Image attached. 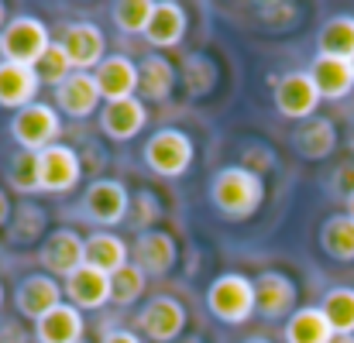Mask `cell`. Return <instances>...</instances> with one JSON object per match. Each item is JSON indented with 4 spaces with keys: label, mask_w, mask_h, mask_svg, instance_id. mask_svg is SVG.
<instances>
[{
    "label": "cell",
    "mask_w": 354,
    "mask_h": 343,
    "mask_svg": "<svg viewBox=\"0 0 354 343\" xmlns=\"http://www.w3.org/2000/svg\"><path fill=\"white\" fill-rule=\"evenodd\" d=\"M66 292L59 285V278L45 275V271H35V275H24L14 288V309L24 316V320H41L45 313H52L55 306H62Z\"/></svg>",
    "instance_id": "5bb4252c"
},
{
    "label": "cell",
    "mask_w": 354,
    "mask_h": 343,
    "mask_svg": "<svg viewBox=\"0 0 354 343\" xmlns=\"http://www.w3.org/2000/svg\"><path fill=\"white\" fill-rule=\"evenodd\" d=\"M86 264L104 271V275H114L124 264H131V247L114 237L111 230H97L86 237Z\"/></svg>",
    "instance_id": "4316f807"
},
{
    "label": "cell",
    "mask_w": 354,
    "mask_h": 343,
    "mask_svg": "<svg viewBox=\"0 0 354 343\" xmlns=\"http://www.w3.org/2000/svg\"><path fill=\"white\" fill-rule=\"evenodd\" d=\"M38 264L52 278H69L86 264V237H80L73 227L48 230V237L38 247Z\"/></svg>",
    "instance_id": "ba28073f"
},
{
    "label": "cell",
    "mask_w": 354,
    "mask_h": 343,
    "mask_svg": "<svg viewBox=\"0 0 354 343\" xmlns=\"http://www.w3.org/2000/svg\"><path fill=\"white\" fill-rule=\"evenodd\" d=\"M310 79L320 93V100H344L354 93V69L348 59H334V55H313L310 62Z\"/></svg>",
    "instance_id": "ffe728a7"
},
{
    "label": "cell",
    "mask_w": 354,
    "mask_h": 343,
    "mask_svg": "<svg viewBox=\"0 0 354 343\" xmlns=\"http://www.w3.org/2000/svg\"><path fill=\"white\" fill-rule=\"evenodd\" d=\"M162 199L151 193V189H138L134 196H131V210H127V224L138 230V233H148V230H155V224L162 220Z\"/></svg>",
    "instance_id": "d590c367"
},
{
    "label": "cell",
    "mask_w": 354,
    "mask_h": 343,
    "mask_svg": "<svg viewBox=\"0 0 354 343\" xmlns=\"http://www.w3.org/2000/svg\"><path fill=\"white\" fill-rule=\"evenodd\" d=\"M330 196H337L344 203L354 196V158L351 161H341L334 168V175H330Z\"/></svg>",
    "instance_id": "f35d334b"
},
{
    "label": "cell",
    "mask_w": 354,
    "mask_h": 343,
    "mask_svg": "<svg viewBox=\"0 0 354 343\" xmlns=\"http://www.w3.org/2000/svg\"><path fill=\"white\" fill-rule=\"evenodd\" d=\"M41 83H38V72L31 66H17V62H3L0 59V107L7 110H24L35 104Z\"/></svg>",
    "instance_id": "44dd1931"
},
{
    "label": "cell",
    "mask_w": 354,
    "mask_h": 343,
    "mask_svg": "<svg viewBox=\"0 0 354 343\" xmlns=\"http://www.w3.org/2000/svg\"><path fill=\"white\" fill-rule=\"evenodd\" d=\"M7 21H10V14H7V3H3V0H0V31H3V28H7Z\"/></svg>",
    "instance_id": "b9f144b4"
},
{
    "label": "cell",
    "mask_w": 354,
    "mask_h": 343,
    "mask_svg": "<svg viewBox=\"0 0 354 343\" xmlns=\"http://www.w3.org/2000/svg\"><path fill=\"white\" fill-rule=\"evenodd\" d=\"M0 306H3V285H0Z\"/></svg>",
    "instance_id": "c3c4849f"
},
{
    "label": "cell",
    "mask_w": 354,
    "mask_h": 343,
    "mask_svg": "<svg viewBox=\"0 0 354 343\" xmlns=\"http://www.w3.org/2000/svg\"><path fill=\"white\" fill-rule=\"evenodd\" d=\"M330 343H354V337H334Z\"/></svg>",
    "instance_id": "f6af8a7d"
},
{
    "label": "cell",
    "mask_w": 354,
    "mask_h": 343,
    "mask_svg": "<svg viewBox=\"0 0 354 343\" xmlns=\"http://www.w3.org/2000/svg\"><path fill=\"white\" fill-rule=\"evenodd\" d=\"M317 55H334V59H354V17L337 14L327 17L317 31Z\"/></svg>",
    "instance_id": "f1b7e54d"
},
{
    "label": "cell",
    "mask_w": 354,
    "mask_h": 343,
    "mask_svg": "<svg viewBox=\"0 0 354 343\" xmlns=\"http://www.w3.org/2000/svg\"><path fill=\"white\" fill-rule=\"evenodd\" d=\"M35 72H38V83H41V86L59 90V86H62L76 69H73V62H69V55H66L62 41H52V45H48V52L35 62Z\"/></svg>",
    "instance_id": "836d02e7"
},
{
    "label": "cell",
    "mask_w": 354,
    "mask_h": 343,
    "mask_svg": "<svg viewBox=\"0 0 354 343\" xmlns=\"http://www.w3.org/2000/svg\"><path fill=\"white\" fill-rule=\"evenodd\" d=\"M179 76H183L186 93H189L193 100H203V97H210V93L217 90V83H221V66H217L207 52H189V55L183 59Z\"/></svg>",
    "instance_id": "83f0119b"
},
{
    "label": "cell",
    "mask_w": 354,
    "mask_h": 343,
    "mask_svg": "<svg viewBox=\"0 0 354 343\" xmlns=\"http://www.w3.org/2000/svg\"><path fill=\"white\" fill-rule=\"evenodd\" d=\"M186 28H189V17L183 10V3L176 0H155V17L145 31V41L158 52L165 48H176L183 38H186Z\"/></svg>",
    "instance_id": "603a6c76"
},
{
    "label": "cell",
    "mask_w": 354,
    "mask_h": 343,
    "mask_svg": "<svg viewBox=\"0 0 354 343\" xmlns=\"http://www.w3.org/2000/svg\"><path fill=\"white\" fill-rule=\"evenodd\" d=\"M186 306L176 295H155L141 306L138 316V330L151 343H176L186 330Z\"/></svg>",
    "instance_id": "30bf717a"
},
{
    "label": "cell",
    "mask_w": 354,
    "mask_h": 343,
    "mask_svg": "<svg viewBox=\"0 0 354 343\" xmlns=\"http://www.w3.org/2000/svg\"><path fill=\"white\" fill-rule=\"evenodd\" d=\"M179 261V244L169 230L138 233L131 244V264H138L148 278H165Z\"/></svg>",
    "instance_id": "7c38bea8"
},
{
    "label": "cell",
    "mask_w": 354,
    "mask_h": 343,
    "mask_svg": "<svg viewBox=\"0 0 354 343\" xmlns=\"http://www.w3.org/2000/svg\"><path fill=\"white\" fill-rule=\"evenodd\" d=\"M145 285H148V275L138 268V264H124L120 271L111 275V302L127 309L134 306L141 295H145Z\"/></svg>",
    "instance_id": "1f68e13d"
},
{
    "label": "cell",
    "mask_w": 354,
    "mask_h": 343,
    "mask_svg": "<svg viewBox=\"0 0 354 343\" xmlns=\"http://www.w3.org/2000/svg\"><path fill=\"white\" fill-rule=\"evenodd\" d=\"M100 104H104V97H100V90H97L93 72H73V76L55 90V107H59V114L73 117V120L93 117L100 110Z\"/></svg>",
    "instance_id": "ac0fdd59"
},
{
    "label": "cell",
    "mask_w": 354,
    "mask_h": 343,
    "mask_svg": "<svg viewBox=\"0 0 354 343\" xmlns=\"http://www.w3.org/2000/svg\"><path fill=\"white\" fill-rule=\"evenodd\" d=\"M176 343H207V340H203V337H196V333H193V337H183V340H176Z\"/></svg>",
    "instance_id": "7bdbcfd3"
},
{
    "label": "cell",
    "mask_w": 354,
    "mask_h": 343,
    "mask_svg": "<svg viewBox=\"0 0 354 343\" xmlns=\"http://www.w3.org/2000/svg\"><path fill=\"white\" fill-rule=\"evenodd\" d=\"M80 179H83V158L76 148L59 141V144L38 151V193L66 196L80 186Z\"/></svg>",
    "instance_id": "8992f818"
},
{
    "label": "cell",
    "mask_w": 354,
    "mask_h": 343,
    "mask_svg": "<svg viewBox=\"0 0 354 343\" xmlns=\"http://www.w3.org/2000/svg\"><path fill=\"white\" fill-rule=\"evenodd\" d=\"M193 155H196L193 137L186 130H179V127L155 130L145 141V148H141V158H145L148 172H155L162 179H183L193 168Z\"/></svg>",
    "instance_id": "7a4b0ae2"
},
{
    "label": "cell",
    "mask_w": 354,
    "mask_h": 343,
    "mask_svg": "<svg viewBox=\"0 0 354 343\" xmlns=\"http://www.w3.org/2000/svg\"><path fill=\"white\" fill-rule=\"evenodd\" d=\"M83 217L97 227H118L127 224V210H131V193L118 179H93L86 186V196L80 203Z\"/></svg>",
    "instance_id": "52a82bcc"
},
{
    "label": "cell",
    "mask_w": 354,
    "mask_h": 343,
    "mask_svg": "<svg viewBox=\"0 0 354 343\" xmlns=\"http://www.w3.org/2000/svg\"><path fill=\"white\" fill-rule=\"evenodd\" d=\"M7 186L17 196H31L38 193V155L35 151H17L7 161Z\"/></svg>",
    "instance_id": "e575fe53"
},
{
    "label": "cell",
    "mask_w": 354,
    "mask_h": 343,
    "mask_svg": "<svg viewBox=\"0 0 354 343\" xmlns=\"http://www.w3.org/2000/svg\"><path fill=\"white\" fill-rule=\"evenodd\" d=\"M207 309L217 323L241 326L254 316V282L241 271L217 275L207 288Z\"/></svg>",
    "instance_id": "3957f363"
},
{
    "label": "cell",
    "mask_w": 354,
    "mask_h": 343,
    "mask_svg": "<svg viewBox=\"0 0 354 343\" xmlns=\"http://www.w3.org/2000/svg\"><path fill=\"white\" fill-rule=\"evenodd\" d=\"M337 337L334 326L327 323L324 309L320 306H303L296 309L286 326H282V343H330Z\"/></svg>",
    "instance_id": "484cf974"
},
{
    "label": "cell",
    "mask_w": 354,
    "mask_h": 343,
    "mask_svg": "<svg viewBox=\"0 0 354 343\" xmlns=\"http://www.w3.org/2000/svg\"><path fill=\"white\" fill-rule=\"evenodd\" d=\"M10 213H14V203H10L7 189L0 186V230H7V224H10Z\"/></svg>",
    "instance_id": "60d3db41"
},
{
    "label": "cell",
    "mask_w": 354,
    "mask_h": 343,
    "mask_svg": "<svg viewBox=\"0 0 354 343\" xmlns=\"http://www.w3.org/2000/svg\"><path fill=\"white\" fill-rule=\"evenodd\" d=\"M351 69H354V59H351Z\"/></svg>",
    "instance_id": "681fc988"
},
{
    "label": "cell",
    "mask_w": 354,
    "mask_h": 343,
    "mask_svg": "<svg viewBox=\"0 0 354 343\" xmlns=\"http://www.w3.org/2000/svg\"><path fill=\"white\" fill-rule=\"evenodd\" d=\"M59 41H62V48H66V55H69V62H73L76 72H93L107 59V38H104V31L93 21H73V24H66V31H62Z\"/></svg>",
    "instance_id": "4fadbf2b"
},
{
    "label": "cell",
    "mask_w": 354,
    "mask_h": 343,
    "mask_svg": "<svg viewBox=\"0 0 354 343\" xmlns=\"http://www.w3.org/2000/svg\"><path fill=\"white\" fill-rule=\"evenodd\" d=\"M62 292L69 299V306H76L80 313H90V309H104L111 306V275L83 264L80 271H73L66 282H62Z\"/></svg>",
    "instance_id": "2e32d148"
},
{
    "label": "cell",
    "mask_w": 354,
    "mask_h": 343,
    "mask_svg": "<svg viewBox=\"0 0 354 343\" xmlns=\"http://www.w3.org/2000/svg\"><path fill=\"white\" fill-rule=\"evenodd\" d=\"M299 14H303V7L289 3V0H282V3H258V17L268 28H289V24L299 21Z\"/></svg>",
    "instance_id": "74e56055"
},
{
    "label": "cell",
    "mask_w": 354,
    "mask_h": 343,
    "mask_svg": "<svg viewBox=\"0 0 354 343\" xmlns=\"http://www.w3.org/2000/svg\"><path fill=\"white\" fill-rule=\"evenodd\" d=\"M145 124H148V110L138 97L100 107V130L111 141H134L145 130Z\"/></svg>",
    "instance_id": "7402d4cb"
},
{
    "label": "cell",
    "mask_w": 354,
    "mask_h": 343,
    "mask_svg": "<svg viewBox=\"0 0 354 343\" xmlns=\"http://www.w3.org/2000/svg\"><path fill=\"white\" fill-rule=\"evenodd\" d=\"M320 247L330 261L351 264L354 261V220L348 213H334L320 227Z\"/></svg>",
    "instance_id": "f546056e"
},
{
    "label": "cell",
    "mask_w": 354,
    "mask_h": 343,
    "mask_svg": "<svg viewBox=\"0 0 354 343\" xmlns=\"http://www.w3.org/2000/svg\"><path fill=\"white\" fill-rule=\"evenodd\" d=\"M210 203L231 224L251 220L265 203V179L241 165H227L210 179Z\"/></svg>",
    "instance_id": "6da1fadb"
},
{
    "label": "cell",
    "mask_w": 354,
    "mask_h": 343,
    "mask_svg": "<svg viewBox=\"0 0 354 343\" xmlns=\"http://www.w3.org/2000/svg\"><path fill=\"white\" fill-rule=\"evenodd\" d=\"M272 104H275V110L286 117V120L303 124V120L317 117L324 100H320L310 72L303 69V72H286V76L272 79Z\"/></svg>",
    "instance_id": "9c48e42d"
},
{
    "label": "cell",
    "mask_w": 354,
    "mask_h": 343,
    "mask_svg": "<svg viewBox=\"0 0 354 343\" xmlns=\"http://www.w3.org/2000/svg\"><path fill=\"white\" fill-rule=\"evenodd\" d=\"M100 343H145V340H141V333H134V330H111V333H104Z\"/></svg>",
    "instance_id": "ab89813d"
},
{
    "label": "cell",
    "mask_w": 354,
    "mask_h": 343,
    "mask_svg": "<svg viewBox=\"0 0 354 343\" xmlns=\"http://www.w3.org/2000/svg\"><path fill=\"white\" fill-rule=\"evenodd\" d=\"M176 79H179V69L162 52L145 55L138 62V100L141 104H169L176 93Z\"/></svg>",
    "instance_id": "9a60e30c"
},
{
    "label": "cell",
    "mask_w": 354,
    "mask_h": 343,
    "mask_svg": "<svg viewBox=\"0 0 354 343\" xmlns=\"http://www.w3.org/2000/svg\"><path fill=\"white\" fill-rule=\"evenodd\" d=\"M7 244L10 247H31V244H41L48 237V213L41 203L35 199H24L14 206L10 213V224H7Z\"/></svg>",
    "instance_id": "d4e9b609"
},
{
    "label": "cell",
    "mask_w": 354,
    "mask_h": 343,
    "mask_svg": "<svg viewBox=\"0 0 354 343\" xmlns=\"http://www.w3.org/2000/svg\"><path fill=\"white\" fill-rule=\"evenodd\" d=\"M86 320L76 306L62 302L41 320H35V343H83Z\"/></svg>",
    "instance_id": "cb8c5ba5"
},
{
    "label": "cell",
    "mask_w": 354,
    "mask_h": 343,
    "mask_svg": "<svg viewBox=\"0 0 354 343\" xmlns=\"http://www.w3.org/2000/svg\"><path fill=\"white\" fill-rule=\"evenodd\" d=\"M348 217H351V220H354V196H351V199H348Z\"/></svg>",
    "instance_id": "7dc6e473"
},
{
    "label": "cell",
    "mask_w": 354,
    "mask_h": 343,
    "mask_svg": "<svg viewBox=\"0 0 354 343\" xmlns=\"http://www.w3.org/2000/svg\"><path fill=\"white\" fill-rule=\"evenodd\" d=\"M348 148H351V155H354V124H351V134H348Z\"/></svg>",
    "instance_id": "bcb514c9"
},
{
    "label": "cell",
    "mask_w": 354,
    "mask_h": 343,
    "mask_svg": "<svg viewBox=\"0 0 354 343\" xmlns=\"http://www.w3.org/2000/svg\"><path fill=\"white\" fill-rule=\"evenodd\" d=\"M111 14L124 35H145L155 17V0H118L111 7Z\"/></svg>",
    "instance_id": "d6a6232c"
},
{
    "label": "cell",
    "mask_w": 354,
    "mask_h": 343,
    "mask_svg": "<svg viewBox=\"0 0 354 343\" xmlns=\"http://www.w3.org/2000/svg\"><path fill=\"white\" fill-rule=\"evenodd\" d=\"M296 299H299V288L286 271H261L254 278V313L261 320H272V323L289 320L296 313Z\"/></svg>",
    "instance_id": "8fae6325"
},
{
    "label": "cell",
    "mask_w": 354,
    "mask_h": 343,
    "mask_svg": "<svg viewBox=\"0 0 354 343\" xmlns=\"http://www.w3.org/2000/svg\"><path fill=\"white\" fill-rule=\"evenodd\" d=\"M93 79H97V90H100L104 104L138 97V62H131L127 55H107L93 69Z\"/></svg>",
    "instance_id": "d6986e66"
},
{
    "label": "cell",
    "mask_w": 354,
    "mask_h": 343,
    "mask_svg": "<svg viewBox=\"0 0 354 343\" xmlns=\"http://www.w3.org/2000/svg\"><path fill=\"white\" fill-rule=\"evenodd\" d=\"M289 141H292V151L303 161H324L337 148V124L330 117L317 114V117H310V120H303V124H296V130H292Z\"/></svg>",
    "instance_id": "e0dca14e"
},
{
    "label": "cell",
    "mask_w": 354,
    "mask_h": 343,
    "mask_svg": "<svg viewBox=\"0 0 354 343\" xmlns=\"http://www.w3.org/2000/svg\"><path fill=\"white\" fill-rule=\"evenodd\" d=\"M52 45V35H48V24L41 17H31V14H17L7 21V28L0 31V59L3 62H17V66H31L48 52Z\"/></svg>",
    "instance_id": "277c9868"
},
{
    "label": "cell",
    "mask_w": 354,
    "mask_h": 343,
    "mask_svg": "<svg viewBox=\"0 0 354 343\" xmlns=\"http://www.w3.org/2000/svg\"><path fill=\"white\" fill-rule=\"evenodd\" d=\"M244 343H272V340H265V337H248Z\"/></svg>",
    "instance_id": "ee69618b"
},
{
    "label": "cell",
    "mask_w": 354,
    "mask_h": 343,
    "mask_svg": "<svg viewBox=\"0 0 354 343\" xmlns=\"http://www.w3.org/2000/svg\"><path fill=\"white\" fill-rule=\"evenodd\" d=\"M320 309H324V316H327V323L334 326L337 337H354V288H348V285L330 288L324 295Z\"/></svg>",
    "instance_id": "4dcf8cb0"
},
{
    "label": "cell",
    "mask_w": 354,
    "mask_h": 343,
    "mask_svg": "<svg viewBox=\"0 0 354 343\" xmlns=\"http://www.w3.org/2000/svg\"><path fill=\"white\" fill-rule=\"evenodd\" d=\"M241 168H248V172H254V175H268L272 168H275V151L268 148V144H258V141H251V144H244L241 148Z\"/></svg>",
    "instance_id": "8d00e7d4"
},
{
    "label": "cell",
    "mask_w": 354,
    "mask_h": 343,
    "mask_svg": "<svg viewBox=\"0 0 354 343\" xmlns=\"http://www.w3.org/2000/svg\"><path fill=\"white\" fill-rule=\"evenodd\" d=\"M59 134H62V120L59 110L48 107V104H31L24 110L10 117V137L21 144V151H45L52 144H59Z\"/></svg>",
    "instance_id": "5b68a950"
}]
</instances>
